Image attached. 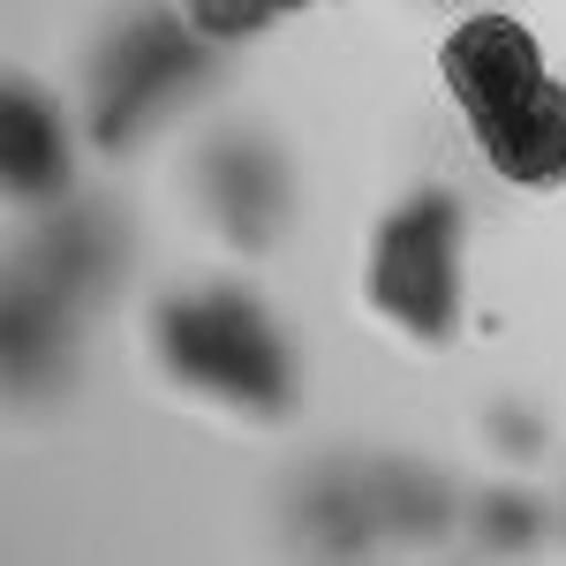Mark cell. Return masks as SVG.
<instances>
[{"instance_id": "1", "label": "cell", "mask_w": 566, "mask_h": 566, "mask_svg": "<svg viewBox=\"0 0 566 566\" xmlns=\"http://www.w3.org/2000/svg\"><path fill=\"white\" fill-rule=\"evenodd\" d=\"M144 355L167 392L234 423L272 431L303 416V340L258 280L197 272L159 287L144 303Z\"/></svg>"}, {"instance_id": "2", "label": "cell", "mask_w": 566, "mask_h": 566, "mask_svg": "<svg viewBox=\"0 0 566 566\" xmlns=\"http://www.w3.org/2000/svg\"><path fill=\"white\" fill-rule=\"evenodd\" d=\"M469 197L453 181H400L363 227L355 303L392 348L446 355L469 333Z\"/></svg>"}, {"instance_id": "3", "label": "cell", "mask_w": 566, "mask_h": 566, "mask_svg": "<svg viewBox=\"0 0 566 566\" xmlns=\"http://www.w3.org/2000/svg\"><path fill=\"white\" fill-rule=\"evenodd\" d=\"M212 39H197L175 0L114 15L84 76V136L98 151H136L175 122V106L212 76Z\"/></svg>"}, {"instance_id": "4", "label": "cell", "mask_w": 566, "mask_h": 566, "mask_svg": "<svg viewBox=\"0 0 566 566\" xmlns=\"http://www.w3.org/2000/svg\"><path fill=\"white\" fill-rule=\"evenodd\" d=\"M189 205L234 258H272L295 227V159L258 122H219L189 151Z\"/></svg>"}, {"instance_id": "5", "label": "cell", "mask_w": 566, "mask_h": 566, "mask_svg": "<svg viewBox=\"0 0 566 566\" xmlns=\"http://www.w3.org/2000/svg\"><path fill=\"white\" fill-rule=\"evenodd\" d=\"M552 76H559V69L544 61V39L528 31L514 8H469V15H453L446 39H438V84L453 98L461 129H476L491 114L522 106L528 91H544Z\"/></svg>"}, {"instance_id": "6", "label": "cell", "mask_w": 566, "mask_h": 566, "mask_svg": "<svg viewBox=\"0 0 566 566\" xmlns=\"http://www.w3.org/2000/svg\"><path fill=\"white\" fill-rule=\"evenodd\" d=\"M0 175H8V205L23 227L76 205V129L61 98L31 84L23 69L8 76V98H0Z\"/></svg>"}, {"instance_id": "7", "label": "cell", "mask_w": 566, "mask_h": 566, "mask_svg": "<svg viewBox=\"0 0 566 566\" xmlns=\"http://www.w3.org/2000/svg\"><path fill=\"white\" fill-rule=\"evenodd\" d=\"M483 175L522 189V197H559L566 189V76H552L544 91H528L522 106L491 114L469 129Z\"/></svg>"}, {"instance_id": "8", "label": "cell", "mask_w": 566, "mask_h": 566, "mask_svg": "<svg viewBox=\"0 0 566 566\" xmlns=\"http://www.w3.org/2000/svg\"><path fill=\"white\" fill-rule=\"evenodd\" d=\"M461 528H469L476 552H536L544 528H552V506L528 483H483L461 499Z\"/></svg>"}, {"instance_id": "9", "label": "cell", "mask_w": 566, "mask_h": 566, "mask_svg": "<svg viewBox=\"0 0 566 566\" xmlns=\"http://www.w3.org/2000/svg\"><path fill=\"white\" fill-rule=\"evenodd\" d=\"M175 15L197 31V39H212L219 53H227V45L264 39L272 23H287V15H280V0H175Z\"/></svg>"}, {"instance_id": "10", "label": "cell", "mask_w": 566, "mask_h": 566, "mask_svg": "<svg viewBox=\"0 0 566 566\" xmlns=\"http://www.w3.org/2000/svg\"><path fill=\"white\" fill-rule=\"evenodd\" d=\"M544 446H552V431H544V416H536L528 400H491V408H483V453H491L499 469H528Z\"/></svg>"}, {"instance_id": "11", "label": "cell", "mask_w": 566, "mask_h": 566, "mask_svg": "<svg viewBox=\"0 0 566 566\" xmlns=\"http://www.w3.org/2000/svg\"><path fill=\"white\" fill-rule=\"evenodd\" d=\"M310 8H317V0H280V15H310Z\"/></svg>"}]
</instances>
